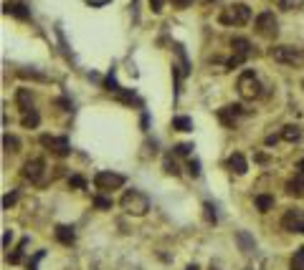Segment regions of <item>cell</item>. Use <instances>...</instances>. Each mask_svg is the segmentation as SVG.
<instances>
[{
	"mask_svg": "<svg viewBox=\"0 0 304 270\" xmlns=\"http://www.w3.org/2000/svg\"><path fill=\"white\" fill-rule=\"evenodd\" d=\"M119 205H122V210H124L127 215L142 217V215H147V210H149V197H147L144 192H139V189H127V192L122 194Z\"/></svg>",
	"mask_w": 304,
	"mask_h": 270,
	"instance_id": "cell-1",
	"label": "cell"
},
{
	"mask_svg": "<svg viewBox=\"0 0 304 270\" xmlns=\"http://www.w3.org/2000/svg\"><path fill=\"white\" fill-rule=\"evenodd\" d=\"M11 240H13V232H11V230H6V235H3V247H8V245H11Z\"/></svg>",
	"mask_w": 304,
	"mask_h": 270,
	"instance_id": "cell-36",
	"label": "cell"
},
{
	"mask_svg": "<svg viewBox=\"0 0 304 270\" xmlns=\"http://www.w3.org/2000/svg\"><path fill=\"white\" fill-rule=\"evenodd\" d=\"M6 16H13V18H18V21H28L31 18V11H28V6H23V3H6Z\"/></svg>",
	"mask_w": 304,
	"mask_h": 270,
	"instance_id": "cell-14",
	"label": "cell"
},
{
	"mask_svg": "<svg viewBox=\"0 0 304 270\" xmlns=\"http://www.w3.org/2000/svg\"><path fill=\"white\" fill-rule=\"evenodd\" d=\"M94 205L99 210H112V199H107V197H94Z\"/></svg>",
	"mask_w": 304,
	"mask_h": 270,
	"instance_id": "cell-30",
	"label": "cell"
},
{
	"mask_svg": "<svg viewBox=\"0 0 304 270\" xmlns=\"http://www.w3.org/2000/svg\"><path fill=\"white\" fill-rule=\"evenodd\" d=\"M41 257H43V250H41V252H36V257L28 262V270H36V265H38V260H41Z\"/></svg>",
	"mask_w": 304,
	"mask_h": 270,
	"instance_id": "cell-34",
	"label": "cell"
},
{
	"mask_svg": "<svg viewBox=\"0 0 304 270\" xmlns=\"http://www.w3.org/2000/svg\"><path fill=\"white\" fill-rule=\"evenodd\" d=\"M301 86H304V81H301Z\"/></svg>",
	"mask_w": 304,
	"mask_h": 270,
	"instance_id": "cell-39",
	"label": "cell"
},
{
	"mask_svg": "<svg viewBox=\"0 0 304 270\" xmlns=\"http://www.w3.org/2000/svg\"><path fill=\"white\" fill-rule=\"evenodd\" d=\"M173 129H175V131H190V129H193L190 116H175V119H173Z\"/></svg>",
	"mask_w": 304,
	"mask_h": 270,
	"instance_id": "cell-22",
	"label": "cell"
},
{
	"mask_svg": "<svg viewBox=\"0 0 304 270\" xmlns=\"http://www.w3.org/2000/svg\"><path fill=\"white\" fill-rule=\"evenodd\" d=\"M299 172H304V159H301V162H299Z\"/></svg>",
	"mask_w": 304,
	"mask_h": 270,
	"instance_id": "cell-38",
	"label": "cell"
},
{
	"mask_svg": "<svg viewBox=\"0 0 304 270\" xmlns=\"http://www.w3.org/2000/svg\"><path fill=\"white\" fill-rule=\"evenodd\" d=\"M193 152V144H178L175 147V154H183V157H188Z\"/></svg>",
	"mask_w": 304,
	"mask_h": 270,
	"instance_id": "cell-31",
	"label": "cell"
},
{
	"mask_svg": "<svg viewBox=\"0 0 304 270\" xmlns=\"http://www.w3.org/2000/svg\"><path fill=\"white\" fill-rule=\"evenodd\" d=\"M165 172H168V174H173V177H178V174H180V169H178V164H175V159H173V157H165Z\"/></svg>",
	"mask_w": 304,
	"mask_h": 270,
	"instance_id": "cell-27",
	"label": "cell"
},
{
	"mask_svg": "<svg viewBox=\"0 0 304 270\" xmlns=\"http://www.w3.org/2000/svg\"><path fill=\"white\" fill-rule=\"evenodd\" d=\"M231 48H233V56L226 61V66H228V69H236V66H241V63L248 58L251 43H248L246 38H233V41H231Z\"/></svg>",
	"mask_w": 304,
	"mask_h": 270,
	"instance_id": "cell-9",
	"label": "cell"
},
{
	"mask_svg": "<svg viewBox=\"0 0 304 270\" xmlns=\"http://www.w3.org/2000/svg\"><path fill=\"white\" fill-rule=\"evenodd\" d=\"M289 270H304V245L294 250V255L289 260Z\"/></svg>",
	"mask_w": 304,
	"mask_h": 270,
	"instance_id": "cell-18",
	"label": "cell"
},
{
	"mask_svg": "<svg viewBox=\"0 0 304 270\" xmlns=\"http://www.w3.org/2000/svg\"><path fill=\"white\" fill-rule=\"evenodd\" d=\"M185 270H200V267H198V265H188Z\"/></svg>",
	"mask_w": 304,
	"mask_h": 270,
	"instance_id": "cell-37",
	"label": "cell"
},
{
	"mask_svg": "<svg viewBox=\"0 0 304 270\" xmlns=\"http://www.w3.org/2000/svg\"><path fill=\"white\" fill-rule=\"evenodd\" d=\"M256 210H259V212L274 210V197H271V194H259V197H256Z\"/></svg>",
	"mask_w": 304,
	"mask_h": 270,
	"instance_id": "cell-19",
	"label": "cell"
},
{
	"mask_svg": "<svg viewBox=\"0 0 304 270\" xmlns=\"http://www.w3.org/2000/svg\"><path fill=\"white\" fill-rule=\"evenodd\" d=\"M271 58L276 63H284V66H296V69H304V53L299 48H291V46H276L271 48Z\"/></svg>",
	"mask_w": 304,
	"mask_h": 270,
	"instance_id": "cell-3",
	"label": "cell"
},
{
	"mask_svg": "<svg viewBox=\"0 0 304 270\" xmlns=\"http://www.w3.org/2000/svg\"><path fill=\"white\" fill-rule=\"evenodd\" d=\"M236 240H238V245H241V250H243V252H251V250L256 247V242H254V237H251L248 232H238V235H236Z\"/></svg>",
	"mask_w": 304,
	"mask_h": 270,
	"instance_id": "cell-20",
	"label": "cell"
},
{
	"mask_svg": "<svg viewBox=\"0 0 304 270\" xmlns=\"http://www.w3.org/2000/svg\"><path fill=\"white\" fill-rule=\"evenodd\" d=\"M261 89L264 86H261V81L256 79L254 71H243L238 76V94H241V99H259L264 94Z\"/></svg>",
	"mask_w": 304,
	"mask_h": 270,
	"instance_id": "cell-4",
	"label": "cell"
},
{
	"mask_svg": "<svg viewBox=\"0 0 304 270\" xmlns=\"http://www.w3.org/2000/svg\"><path fill=\"white\" fill-rule=\"evenodd\" d=\"M281 227L286 232H294V235H304V210L299 207H289L281 217Z\"/></svg>",
	"mask_w": 304,
	"mask_h": 270,
	"instance_id": "cell-7",
	"label": "cell"
},
{
	"mask_svg": "<svg viewBox=\"0 0 304 270\" xmlns=\"http://www.w3.org/2000/svg\"><path fill=\"white\" fill-rule=\"evenodd\" d=\"M69 184H71V187L84 189V187H86V179H84V177H79V174H74V177H69Z\"/></svg>",
	"mask_w": 304,
	"mask_h": 270,
	"instance_id": "cell-29",
	"label": "cell"
},
{
	"mask_svg": "<svg viewBox=\"0 0 304 270\" xmlns=\"http://www.w3.org/2000/svg\"><path fill=\"white\" fill-rule=\"evenodd\" d=\"M43 174H46V162L43 159H28L23 164V177L31 182V184H41L43 182Z\"/></svg>",
	"mask_w": 304,
	"mask_h": 270,
	"instance_id": "cell-10",
	"label": "cell"
},
{
	"mask_svg": "<svg viewBox=\"0 0 304 270\" xmlns=\"http://www.w3.org/2000/svg\"><path fill=\"white\" fill-rule=\"evenodd\" d=\"M218 21L223 26H246L251 21V8L243 3H233L228 8H223V13L218 16Z\"/></svg>",
	"mask_w": 304,
	"mask_h": 270,
	"instance_id": "cell-2",
	"label": "cell"
},
{
	"mask_svg": "<svg viewBox=\"0 0 304 270\" xmlns=\"http://www.w3.org/2000/svg\"><path fill=\"white\" fill-rule=\"evenodd\" d=\"M41 147H46V152H51L54 157L64 159L71 154V144L66 137H54V134H43L41 137Z\"/></svg>",
	"mask_w": 304,
	"mask_h": 270,
	"instance_id": "cell-5",
	"label": "cell"
},
{
	"mask_svg": "<svg viewBox=\"0 0 304 270\" xmlns=\"http://www.w3.org/2000/svg\"><path fill=\"white\" fill-rule=\"evenodd\" d=\"M149 8H152V13H160L165 8V0H149Z\"/></svg>",
	"mask_w": 304,
	"mask_h": 270,
	"instance_id": "cell-33",
	"label": "cell"
},
{
	"mask_svg": "<svg viewBox=\"0 0 304 270\" xmlns=\"http://www.w3.org/2000/svg\"><path fill=\"white\" fill-rule=\"evenodd\" d=\"M56 240H59L61 245H74V242H76L74 227H69V225H56Z\"/></svg>",
	"mask_w": 304,
	"mask_h": 270,
	"instance_id": "cell-16",
	"label": "cell"
},
{
	"mask_svg": "<svg viewBox=\"0 0 304 270\" xmlns=\"http://www.w3.org/2000/svg\"><path fill=\"white\" fill-rule=\"evenodd\" d=\"M256 33H259L261 38H276V33H279V21H276V16H274L271 11H264V13L256 18Z\"/></svg>",
	"mask_w": 304,
	"mask_h": 270,
	"instance_id": "cell-8",
	"label": "cell"
},
{
	"mask_svg": "<svg viewBox=\"0 0 304 270\" xmlns=\"http://www.w3.org/2000/svg\"><path fill=\"white\" fill-rule=\"evenodd\" d=\"M26 245H28V237H23V240L16 245V250L8 255V262H13V265H16V262H21V260H23V250H26Z\"/></svg>",
	"mask_w": 304,
	"mask_h": 270,
	"instance_id": "cell-21",
	"label": "cell"
},
{
	"mask_svg": "<svg viewBox=\"0 0 304 270\" xmlns=\"http://www.w3.org/2000/svg\"><path fill=\"white\" fill-rule=\"evenodd\" d=\"M16 202H18V192H13V194H6V197H3V207H6V210H8L11 205H16Z\"/></svg>",
	"mask_w": 304,
	"mask_h": 270,
	"instance_id": "cell-32",
	"label": "cell"
},
{
	"mask_svg": "<svg viewBox=\"0 0 304 270\" xmlns=\"http://www.w3.org/2000/svg\"><path fill=\"white\" fill-rule=\"evenodd\" d=\"M243 114H246V109H243V106H238V104L218 109V119H221V124H223V126H228V129H233V126H236V121H238V116H243Z\"/></svg>",
	"mask_w": 304,
	"mask_h": 270,
	"instance_id": "cell-11",
	"label": "cell"
},
{
	"mask_svg": "<svg viewBox=\"0 0 304 270\" xmlns=\"http://www.w3.org/2000/svg\"><path fill=\"white\" fill-rule=\"evenodd\" d=\"M190 3H193V0H173V6H175V8H188Z\"/></svg>",
	"mask_w": 304,
	"mask_h": 270,
	"instance_id": "cell-35",
	"label": "cell"
},
{
	"mask_svg": "<svg viewBox=\"0 0 304 270\" xmlns=\"http://www.w3.org/2000/svg\"><path fill=\"white\" fill-rule=\"evenodd\" d=\"M284 142H289V144H294V142H299L301 139V129L296 126V124H286L284 129H281V134H279Z\"/></svg>",
	"mask_w": 304,
	"mask_h": 270,
	"instance_id": "cell-17",
	"label": "cell"
},
{
	"mask_svg": "<svg viewBox=\"0 0 304 270\" xmlns=\"http://www.w3.org/2000/svg\"><path fill=\"white\" fill-rule=\"evenodd\" d=\"M124 174H117V172H96L94 174V187L99 192H114L124 184Z\"/></svg>",
	"mask_w": 304,
	"mask_h": 270,
	"instance_id": "cell-6",
	"label": "cell"
},
{
	"mask_svg": "<svg viewBox=\"0 0 304 270\" xmlns=\"http://www.w3.org/2000/svg\"><path fill=\"white\" fill-rule=\"evenodd\" d=\"M286 194H291V197H304V172H296L294 177L286 179Z\"/></svg>",
	"mask_w": 304,
	"mask_h": 270,
	"instance_id": "cell-12",
	"label": "cell"
},
{
	"mask_svg": "<svg viewBox=\"0 0 304 270\" xmlns=\"http://www.w3.org/2000/svg\"><path fill=\"white\" fill-rule=\"evenodd\" d=\"M3 147H6V152H11V154L21 152V142H18V137H13V134H6V137H3Z\"/></svg>",
	"mask_w": 304,
	"mask_h": 270,
	"instance_id": "cell-23",
	"label": "cell"
},
{
	"mask_svg": "<svg viewBox=\"0 0 304 270\" xmlns=\"http://www.w3.org/2000/svg\"><path fill=\"white\" fill-rule=\"evenodd\" d=\"M38 121H41L38 111H28V114H23V119H21V124H23L26 129H36V126H38Z\"/></svg>",
	"mask_w": 304,
	"mask_h": 270,
	"instance_id": "cell-24",
	"label": "cell"
},
{
	"mask_svg": "<svg viewBox=\"0 0 304 270\" xmlns=\"http://www.w3.org/2000/svg\"><path fill=\"white\" fill-rule=\"evenodd\" d=\"M203 210H206V220L216 225V222H218V215H216V207H213V202H206V205H203Z\"/></svg>",
	"mask_w": 304,
	"mask_h": 270,
	"instance_id": "cell-25",
	"label": "cell"
},
{
	"mask_svg": "<svg viewBox=\"0 0 304 270\" xmlns=\"http://www.w3.org/2000/svg\"><path fill=\"white\" fill-rule=\"evenodd\" d=\"M279 6H281L284 11H296V8L304 6V0H279Z\"/></svg>",
	"mask_w": 304,
	"mask_h": 270,
	"instance_id": "cell-26",
	"label": "cell"
},
{
	"mask_svg": "<svg viewBox=\"0 0 304 270\" xmlns=\"http://www.w3.org/2000/svg\"><path fill=\"white\" fill-rule=\"evenodd\" d=\"M188 172L193 177H200V162L198 159H188Z\"/></svg>",
	"mask_w": 304,
	"mask_h": 270,
	"instance_id": "cell-28",
	"label": "cell"
},
{
	"mask_svg": "<svg viewBox=\"0 0 304 270\" xmlns=\"http://www.w3.org/2000/svg\"><path fill=\"white\" fill-rule=\"evenodd\" d=\"M16 104H18V109H21L23 114L36 111V109H33V94H31L28 89H18V94H16Z\"/></svg>",
	"mask_w": 304,
	"mask_h": 270,
	"instance_id": "cell-15",
	"label": "cell"
},
{
	"mask_svg": "<svg viewBox=\"0 0 304 270\" xmlns=\"http://www.w3.org/2000/svg\"><path fill=\"white\" fill-rule=\"evenodd\" d=\"M226 167H228L231 172H236L238 177L248 172V162H246V157H243L241 152H236V154H231V157H228V162H226Z\"/></svg>",
	"mask_w": 304,
	"mask_h": 270,
	"instance_id": "cell-13",
	"label": "cell"
}]
</instances>
